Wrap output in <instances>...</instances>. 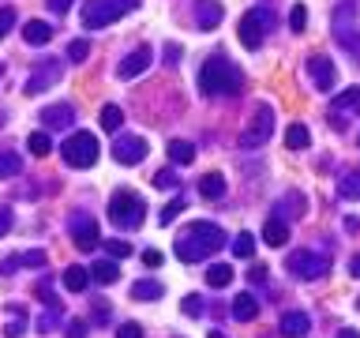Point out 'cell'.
Returning a JSON list of instances; mask_svg holds the SVG:
<instances>
[{
    "label": "cell",
    "instance_id": "obj_1",
    "mask_svg": "<svg viewBox=\"0 0 360 338\" xmlns=\"http://www.w3.org/2000/svg\"><path fill=\"white\" fill-rule=\"evenodd\" d=\"M221 244H225V230L218 222H191L176 233V241H173L180 263H199V259L218 252Z\"/></svg>",
    "mask_w": 360,
    "mask_h": 338
},
{
    "label": "cell",
    "instance_id": "obj_2",
    "mask_svg": "<svg viewBox=\"0 0 360 338\" xmlns=\"http://www.w3.org/2000/svg\"><path fill=\"white\" fill-rule=\"evenodd\" d=\"M199 90L207 98H233L244 90V75L225 53H210L199 68Z\"/></svg>",
    "mask_w": 360,
    "mask_h": 338
},
{
    "label": "cell",
    "instance_id": "obj_3",
    "mask_svg": "<svg viewBox=\"0 0 360 338\" xmlns=\"http://www.w3.org/2000/svg\"><path fill=\"white\" fill-rule=\"evenodd\" d=\"M143 218H146V203L139 199V192H131V188L112 192V199H109V222L117 225V230H139Z\"/></svg>",
    "mask_w": 360,
    "mask_h": 338
},
{
    "label": "cell",
    "instance_id": "obj_4",
    "mask_svg": "<svg viewBox=\"0 0 360 338\" xmlns=\"http://www.w3.org/2000/svg\"><path fill=\"white\" fill-rule=\"evenodd\" d=\"M135 8H139V0H86L83 4V27L101 30V27H109V23L131 15Z\"/></svg>",
    "mask_w": 360,
    "mask_h": 338
},
{
    "label": "cell",
    "instance_id": "obj_5",
    "mask_svg": "<svg viewBox=\"0 0 360 338\" xmlns=\"http://www.w3.org/2000/svg\"><path fill=\"white\" fill-rule=\"evenodd\" d=\"M266 30H274V11L266 4H255L252 11L240 15V23H236V38H240L244 49H259L266 38Z\"/></svg>",
    "mask_w": 360,
    "mask_h": 338
},
{
    "label": "cell",
    "instance_id": "obj_6",
    "mask_svg": "<svg viewBox=\"0 0 360 338\" xmlns=\"http://www.w3.org/2000/svg\"><path fill=\"white\" fill-rule=\"evenodd\" d=\"M98 154H101V151H98V139H94L90 132H72V135L60 143V158H64L72 169H90V165L98 162Z\"/></svg>",
    "mask_w": 360,
    "mask_h": 338
},
{
    "label": "cell",
    "instance_id": "obj_7",
    "mask_svg": "<svg viewBox=\"0 0 360 338\" xmlns=\"http://www.w3.org/2000/svg\"><path fill=\"white\" fill-rule=\"evenodd\" d=\"M270 135H274V109H270V101H259L255 113H252V124H248L244 135H240V146L244 151H259Z\"/></svg>",
    "mask_w": 360,
    "mask_h": 338
},
{
    "label": "cell",
    "instance_id": "obj_8",
    "mask_svg": "<svg viewBox=\"0 0 360 338\" xmlns=\"http://www.w3.org/2000/svg\"><path fill=\"white\" fill-rule=\"evenodd\" d=\"M353 117H360V87H345L342 94H334V98H330L326 120H330V128H334V132H345Z\"/></svg>",
    "mask_w": 360,
    "mask_h": 338
},
{
    "label": "cell",
    "instance_id": "obj_9",
    "mask_svg": "<svg viewBox=\"0 0 360 338\" xmlns=\"http://www.w3.org/2000/svg\"><path fill=\"white\" fill-rule=\"evenodd\" d=\"M289 275L292 278H300V282H315V278H323L326 270H330V259L319 256V252H311V248H300V252H292L289 256Z\"/></svg>",
    "mask_w": 360,
    "mask_h": 338
},
{
    "label": "cell",
    "instance_id": "obj_10",
    "mask_svg": "<svg viewBox=\"0 0 360 338\" xmlns=\"http://www.w3.org/2000/svg\"><path fill=\"white\" fill-rule=\"evenodd\" d=\"M68 233H72V244L79 248V252H90V248L101 244L98 222L90 218L86 211H72V214H68Z\"/></svg>",
    "mask_w": 360,
    "mask_h": 338
},
{
    "label": "cell",
    "instance_id": "obj_11",
    "mask_svg": "<svg viewBox=\"0 0 360 338\" xmlns=\"http://www.w3.org/2000/svg\"><path fill=\"white\" fill-rule=\"evenodd\" d=\"M60 75H64V64L56 61V56H49V61H38V64L30 68V79L22 83V94H27V98L45 94V90H49Z\"/></svg>",
    "mask_w": 360,
    "mask_h": 338
},
{
    "label": "cell",
    "instance_id": "obj_12",
    "mask_svg": "<svg viewBox=\"0 0 360 338\" xmlns=\"http://www.w3.org/2000/svg\"><path fill=\"white\" fill-rule=\"evenodd\" d=\"M146 151H150V143L135 132H117V139H112V158L120 165H139L146 158Z\"/></svg>",
    "mask_w": 360,
    "mask_h": 338
},
{
    "label": "cell",
    "instance_id": "obj_13",
    "mask_svg": "<svg viewBox=\"0 0 360 338\" xmlns=\"http://www.w3.org/2000/svg\"><path fill=\"white\" fill-rule=\"evenodd\" d=\"M353 23H356V4L353 0H342V4L334 8V38H338V45H342V49H349V42L356 38L353 34Z\"/></svg>",
    "mask_w": 360,
    "mask_h": 338
},
{
    "label": "cell",
    "instance_id": "obj_14",
    "mask_svg": "<svg viewBox=\"0 0 360 338\" xmlns=\"http://www.w3.org/2000/svg\"><path fill=\"white\" fill-rule=\"evenodd\" d=\"M308 79H311L315 90H330L338 83V68H334L330 56H323V53L311 56V61H308Z\"/></svg>",
    "mask_w": 360,
    "mask_h": 338
},
{
    "label": "cell",
    "instance_id": "obj_15",
    "mask_svg": "<svg viewBox=\"0 0 360 338\" xmlns=\"http://www.w3.org/2000/svg\"><path fill=\"white\" fill-rule=\"evenodd\" d=\"M150 61H154L150 45H139V49H131V53L117 64V79H135V75H143L146 68H150Z\"/></svg>",
    "mask_w": 360,
    "mask_h": 338
},
{
    "label": "cell",
    "instance_id": "obj_16",
    "mask_svg": "<svg viewBox=\"0 0 360 338\" xmlns=\"http://www.w3.org/2000/svg\"><path fill=\"white\" fill-rule=\"evenodd\" d=\"M304 214H308V196H304V192H285V196L274 203V218H281V222L304 218Z\"/></svg>",
    "mask_w": 360,
    "mask_h": 338
},
{
    "label": "cell",
    "instance_id": "obj_17",
    "mask_svg": "<svg viewBox=\"0 0 360 338\" xmlns=\"http://www.w3.org/2000/svg\"><path fill=\"white\" fill-rule=\"evenodd\" d=\"M41 124H45V128H53V132L72 128V124H75V106H72V101H60V106H45V109H41Z\"/></svg>",
    "mask_w": 360,
    "mask_h": 338
},
{
    "label": "cell",
    "instance_id": "obj_18",
    "mask_svg": "<svg viewBox=\"0 0 360 338\" xmlns=\"http://www.w3.org/2000/svg\"><path fill=\"white\" fill-rule=\"evenodd\" d=\"M221 19H225L221 0H195V27L199 30H214Z\"/></svg>",
    "mask_w": 360,
    "mask_h": 338
},
{
    "label": "cell",
    "instance_id": "obj_19",
    "mask_svg": "<svg viewBox=\"0 0 360 338\" xmlns=\"http://www.w3.org/2000/svg\"><path fill=\"white\" fill-rule=\"evenodd\" d=\"M308 327H311L308 312H285V315H281V323H278V331L285 338H304V334H308Z\"/></svg>",
    "mask_w": 360,
    "mask_h": 338
},
{
    "label": "cell",
    "instance_id": "obj_20",
    "mask_svg": "<svg viewBox=\"0 0 360 338\" xmlns=\"http://www.w3.org/2000/svg\"><path fill=\"white\" fill-rule=\"evenodd\" d=\"M263 241H266L270 248H285V244H289V222H281V218H274V214H270L266 225H263Z\"/></svg>",
    "mask_w": 360,
    "mask_h": 338
},
{
    "label": "cell",
    "instance_id": "obj_21",
    "mask_svg": "<svg viewBox=\"0 0 360 338\" xmlns=\"http://www.w3.org/2000/svg\"><path fill=\"white\" fill-rule=\"evenodd\" d=\"M90 278H94L98 286H112V282L120 278V263L117 259H94V263H90Z\"/></svg>",
    "mask_w": 360,
    "mask_h": 338
},
{
    "label": "cell",
    "instance_id": "obj_22",
    "mask_svg": "<svg viewBox=\"0 0 360 338\" xmlns=\"http://www.w3.org/2000/svg\"><path fill=\"white\" fill-rule=\"evenodd\" d=\"M22 42L27 45H49L53 42V27L41 23V19H30L27 27H22Z\"/></svg>",
    "mask_w": 360,
    "mask_h": 338
},
{
    "label": "cell",
    "instance_id": "obj_23",
    "mask_svg": "<svg viewBox=\"0 0 360 338\" xmlns=\"http://www.w3.org/2000/svg\"><path fill=\"white\" fill-rule=\"evenodd\" d=\"M199 196L202 199H221L225 196V177L214 173V169H210V173H202L199 177Z\"/></svg>",
    "mask_w": 360,
    "mask_h": 338
},
{
    "label": "cell",
    "instance_id": "obj_24",
    "mask_svg": "<svg viewBox=\"0 0 360 338\" xmlns=\"http://www.w3.org/2000/svg\"><path fill=\"white\" fill-rule=\"evenodd\" d=\"M233 315H236L240 323L255 320V315H259V301L252 297V293H236V297H233Z\"/></svg>",
    "mask_w": 360,
    "mask_h": 338
},
{
    "label": "cell",
    "instance_id": "obj_25",
    "mask_svg": "<svg viewBox=\"0 0 360 338\" xmlns=\"http://www.w3.org/2000/svg\"><path fill=\"white\" fill-rule=\"evenodd\" d=\"M86 286H90V270H86V267L72 263V267L64 270V289H72V293H86Z\"/></svg>",
    "mask_w": 360,
    "mask_h": 338
},
{
    "label": "cell",
    "instance_id": "obj_26",
    "mask_svg": "<svg viewBox=\"0 0 360 338\" xmlns=\"http://www.w3.org/2000/svg\"><path fill=\"white\" fill-rule=\"evenodd\" d=\"M22 173V158L11 146H0V180H11Z\"/></svg>",
    "mask_w": 360,
    "mask_h": 338
},
{
    "label": "cell",
    "instance_id": "obj_27",
    "mask_svg": "<svg viewBox=\"0 0 360 338\" xmlns=\"http://www.w3.org/2000/svg\"><path fill=\"white\" fill-rule=\"evenodd\" d=\"M162 293H165V286H162V282H154V278H139L131 286V297L135 301H158Z\"/></svg>",
    "mask_w": 360,
    "mask_h": 338
},
{
    "label": "cell",
    "instance_id": "obj_28",
    "mask_svg": "<svg viewBox=\"0 0 360 338\" xmlns=\"http://www.w3.org/2000/svg\"><path fill=\"white\" fill-rule=\"evenodd\" d=\"M338 196L342 199H360V165L349 169V173L338 180Z\"/></svg>",
    "mask_w": 360,
    "mask_h": 338
},
{
    "label": "cell",
    "instance_id": "obj_29",
    "mask_svg": "<svg viewBox=\"0 0 360 338\" xmlns=\"http://www.w3.org/2000/svg\"><path fill=\"white\" fill-rule=\"evenodd\" d=\"M233 282V267L229 263H210V270H207V286L210 289H225Z\"/></svg>",
    "mask_w": 360,
    "mask_h": 338
},
{
    "label": "cell",
    "instance_id": "obj_30",
    "mask_svg": "<svg viewBox=\"0 0 360 338\" xmlns=\"http://www.w3.org/2000/svg\"><path fill=\"white\" fill-rule=\"evenodd\" d=\"M308 143H311V135H308L304 124H289L285 128V146L289 151H308Z\"/></svg>",
    "mask_w": 360,
    "mask_h": 338
},
{
    "label": "cell",
    "instance_id": "obj_31",
    "mask_svg": "<svg viewBox=\"0 0 360 338\" xmlns=\"http://www.w3.org/2000/svg\"><path fill=\"white\" fill-rule=\"evenodd\" d=\"M169 158H173L176 165H188L191 158H195V146H191L188 139H173L169 143Z\"/></svg>",
    "mask_w": 360,
    "mask_h": 338
},
{
    "label": "cell",
    "instance_id": "obj_32",
    "mask_svg": "<svg viewBox=\"0 0 360 338\" xmlns=\"http://www.w3.org/2000/svg\"><path fill=\"white\" fill-rule=\"evenodd\" d=\"M27 146H30L34 158H45V154L53 151V139H49V132H30L27 135Z\"/></svg>",
    "mask_w": 360,
    "mask_h": 338
},
{
    "label": "cell",
    "instance_id": "obj_33",
    "mask_svg": "<svg viewBox=\"0 0 360 338\" xmlns=\"http://www.w3.org/2000/svg\"><path fill=\"white\" fill-rule=\"evenodd\" d=\"M120 124H124V109L120 106H101V128L120 132Z\"/></svg>",
    "mask_w": 360,
    "mask_h": 338
},
{
    "label": "cell",
    "instance_id": "obj_34",
    "mask_svg": "<svg viewBox=\"0 0 360 338\" xmlns=\"http://www.w3.org/2000/svg\"><path fill=\"white\" fill-rule=\"evenodd\" d=\"M60 323H64V308H49V312H41V315H38V331H41V334L56 331Z\"/></svg>",
    "mask_w": 360,
    "mask_h": 338
},
{
    "label": "cell",
    "instance_id": "obj_35",
    "mask_svg": "<svg viewBox=\"0 0 360 338\" xmlns=\"http://www.w3.org/2000/svg\"><path fill=\"white\" fill-rule=\"evenodd\" d=\"M233 252H236V259H252V256H255L252 233H236V237H233Z\"/></svg>",
    "mask_w": 360,
    "mask_h": 338
},
{
    "label": "cell",
    "instance_id": "obj_36",
    "mask_svg": "<svg viewBox=\"0 0 360 338\" xmlns=\"http://www.w3.org/2000/svg\"><path fill=\"white\" fill-rule=\"evenodd\" d=\"M86 56H90V42L86 38H72V42H68V61H72V64H83Z\"/></svg>",
    "mask_w": 360,
    "mask_h": 338
},
{
    "label": "cell",
    "instance_id": "obj_37",
    "mask_svg": "<svg viewBox=\"0 0 360 338\" xmlns=\"http://www.w3.org/2000/svg\"><path fill=\"white\" fill-rule=\"evenodd\" d=\"M34 293H38V301L45 304V308H64V304H60V293H56L49 282H41V286L34 289Z\"/></svg>",
    "mask_w": 360,
    "mask_h": 338
},
{
    "label": "cell",
    "instance_id": "obj_38",
    "mask_svg": "<svg viewBox=\"0 0 360 338\" xmlns=\"http://www.w3.org/2000/svg\"><path fill=\"white\" fill-rule=\"evenodd\" d=\"M101 248H105V256H109V259L131 256V244H128V241H120V237H117V241H101Z\"/></svg>",
    "mask_w": 360,
    "mask_h": 338
},
{
    "label": "cell",
    "instance_id": "obj_39",
    "mask_svg": "<svg viewBox=\"0 0 360 338\" xmlns=\"http://www.w3.org/2000/svg\"><path fill=\"white\" fill-rule=\"evenodd\" d=\"M154 188H180V173H176V169H162V173H154Z\"/></svg>",
    "mask_w": 360,
    "mask_h": 338
},
{
    "label": "cell",
    "instance_id": "obj_40",
    "mask_svg": "<svg viewBox=\"0 0 360 338\" xmlns=\"http://www.w3.org/2000/svg\"><path fill=\"white\" fill-rule=\"evenodd\" d=\"M289 27L297 30V34L308 27V8H304V4H292V11H289Z\"/></svg>",
    "mask_w": 360,
    "mask_h": 338
},
{
    "label": "cell",
    "instance_id": "obj_41",
    "mask_svg": "<svg viewBox=\"0 0 360 338\" xmlns=\"http://www.w3.org/2000/svg\"><path fill=\"white\" fill-rule=\"evenodd\" d=\"M45 259H49V256H45L41 248H34V252H22L19 256V267H45Z\"/></svg>",
    "mask_w": 360,
    "mask_h": 338
},
{
    "label": "cell",
    "instance_id": "obj_42",
    "mask_svg": "<svg viewBox=\"0 0 360 338\" xmlns=\"http://www.w3.org/2000/svg\"><path fill=\"white\" fill-rule=\"evenodd\" d=\"M180 211H184V199L176 196V199H173V203H169V207L162 211V214H158V222H162V225H169V222H173V218H176Z\"/></svg>",
    "mask_w": 360,
    "mask_h": 338
},
{
    "label": "cell",
    "instance_id": "obj_43",
    "mask_svg": "<svg viewBox=\"0 0 360 338\" xmlns=\"http://www.w3.org/2000/svg\"><path fill=\"white\" fill-rule=\"evenodd\" d=\"M117 338H143V327L135 323V320H128V323L117 327Z\"/></svg>",
    "mask_w": 360,
    "mask_h": 338
},
{
    "label": "cell",
    "instance_id": "obj_44",
    "mask_svg": "<svg viewBox=\"0 0 360 338\" xmlns=\"http://www.w3.org/2000/svg\"><path fill=\"white\" fill-rule=\"evenodd\" d=\"M180 308H184V315H199V312H202V297H195V293H191V297L180 301Z\"/></svg>",
    "mask_w": 360,
    "mask_h": 338
},
{
    "label": "cell",
    "instance_id": "obj_45",
    "mask_svg": "<svg viewBox=\"0 0 360 338\" xmlns=\"http://www.w3.org/2000/svg\"><path fill=\"white\" fill-rule=\"evenodd\" d=\"M11 225H15V214H11V207H0V237H8Z\"/></svg>",
    "mask_w": 360,
    "mask_h": 338
},
{
    "label": "cell",
    "instance_id": "obj_46",
    "mask_svg": "<svg viewBox=\"0 0 360 338\" xmlns=\"http://www.w3.org/2000/svg\"><path fill=\"white\" fill-rule=\"evenodd\" d=\"M11 27H15V8H0V30H11Z\"/></svg>",
    "mask_w": 360,
    "mask_h": 338
},
{
    "label": "cell",
    "instance_id": "obj_47",
    "mask_svg": "<svg viewBox=\"0 0 360 338\" xmlns=\"http://www.w3.org/2000/svg\"><path fill=\"white\" fill-rule=\"evenodd\" d=\"M86 323L90 320H72L68 323V338H86Z\"/></svg>",
    "mask_w": 360,
    "mask_h": 338
},
{
    "label": "cell",
    "instance_id": "obj_48",
    "mask_svg": "<svg viewBox=\"0 0 360 338\" xmlns=\"http://www.w3.org/2000/svg\"><path fill=\"white\" fill-rule=\"evenodd\" d=\"M143 263H146V267H162V263H165V256L158 252V248H146V252H143Z\"/></svg>",
    "mask_w": 360,
    "mask_h": 338
},
{
    "label": "cell",
    "instance_id": "obj_49",
    "mask_svg": "<svg viewBox=\"0 0 360 338\" xmlns=\"http://www.w3.org/2000/svg\"><path fill=\"white\" fill-rule=\"evenodd\" d=\"M72 4H75V0H45V8H49L53 15H64V11L72 8Z\"/></svg>",
    "mask_w": 360,
    "mask_h": 338
},
{
    "label": "cell",
    "instance_id": "obj_50",
    "mask_svg": "<svg viewBox=\"0 0 360 338\" xmlns=\"http://www.w3.org/2000/svg\"><path fill=\"white\" fill-rule=\"evenodd\" d=\"M94 323H98V327L109 323V304H105V301H94Z\"/></svg>",
    "mask_w": 360,
    "mask_h": 338
},
{
    "label": "cell",
    "instance_id": "obj_51",
    "mask_svg": "<svg viewBox=\"0 0 360 338\" xmlns=\"http://www.w3.org/2000/svg\"><path fill=\"white\" fill-rule=\"evenodd\" d=\"M22 331H27V323H22V320H11V323L4 327V334H8V338H22Z\"/></svg>",
    "mask_w": 360,
    "mask_h": 338
},
{
    "label": "cell",
    "instance_id": "obj_52",
    "mask_svg": "<svg viewBox=\"0 0 360 338\" xmlns=\"http://www.w3.org/2000/svg\"><path fill=\"white\" fill-rule=\"evenodd\" d=\"M176 61H180V45H165V64L176 68Z\"/></svg>",
    "mask_w": 360,
    "mask_h": 338
},
{
    "label": "cell",
    "instance_id": "obj_53",
    "mask_svg": "<svg viewBox=\"0 0 360 338\" xmlns=\"http://www.w3.org/2000/svg\"><path fill=\"white\" fill-rule=\"evenodd\" d=\"M248 278H252V282H266V267H263V263H255V267H252V275H248Z\"/></svg>",
    "mask_w": 360,
    "mask_h": 338
},
{
    "label": "cell",
    "instance_id": "obj_54",
    "mask_svg": "<svg viewBox=\"0 0 360 338\" xmlns=\"http://www.w3.org/2000/svg\"><path fill=\"white\" fill-rule=\"evenodd\" d=\"M349 275H353V278H360V252H356L353 259H349Z\"/></svg>",
    "mask_w": 360,
    "mask_h": 338
},
{
    "label": "cell",
    "instance_id": "obj_55",
    "mask_svg": "<svg viewBox=\"0 0 360 338\" xmlns=\"http://www.w3.org/2000/svg\"><path fill=\"white\" fill-rule=\"evenodd\" d=\"M345 233H360V222L356 218H345Z\"/></svg>",
    "mask_w": 360,
    "mask_h": 338
},
{
    "label": "cell",
    "instance_id": "obj_56",
    "mask_svg": "<svg viewBox=\"0 0 360 338\" xmlns=\"http://www.w3.org/2000/svg\"><path fill=\"white\" fill-rule=\"evenodd\" d=\"M338 338H360V331H353V327H342V331H338Z\"/></svg>",
    "mask_w": 360,
    "mask_h": 338
},
{
    "label": "cell",
    "instance_id": "obj_57",
    "mask_svg": "<svg viewBox=\"0 0 360 338\" xmlns=\"http://www.w3.org/2000/svg\"><path fill=\"white\" fill-rule=\"evenodd\" d=\"M349 53H353V56H356V61H360V34H356V38H353V42H349Z\"/></svg>",
    "mask_w": 360,
    "mask_h": 338
},
{
    "label": "cell",
    "instance_id": "obj_58",
    "mask_svg": "<svg viewBox=\"0 0 360 338\" xmlns=\"http://www.w3.org/2000/svg\"><path fill=\"white\" fill-rule=\"evenodd\" d=\"M207 338H225V334H221V331H210V334H207Z\"/></svg>",
    "mask_w": 360,
    "mask_h": 338
},
{
    "label": "cell",
    "instance_id": "obj_59",
    "mask_svg": "<svg viewBox=\"0 0 360 338\" xmlns=\"http://www.w3.org/2000/svg\"><path fill=\"white\" fill-rule=\"evenodd\" d=\"M0 38H4V30H0Z\"/></svg>",
    "mask_w": 360,
    "mask_h": 338
},
{
    "label": "cell",
    "instance_id": "obj_60",
    "mask_svg": "<svg viewBox=\"0 0 360 338\" xmlns=\"http://www.w3.org/2000/svg\"><path fill=\"white\" fill-rule=\"evenodd\" d=\"M356 143H360V135H356Z\"/></svg>",
    "mask_w": 360,
    "mask_h": 338
}]
</instances>
